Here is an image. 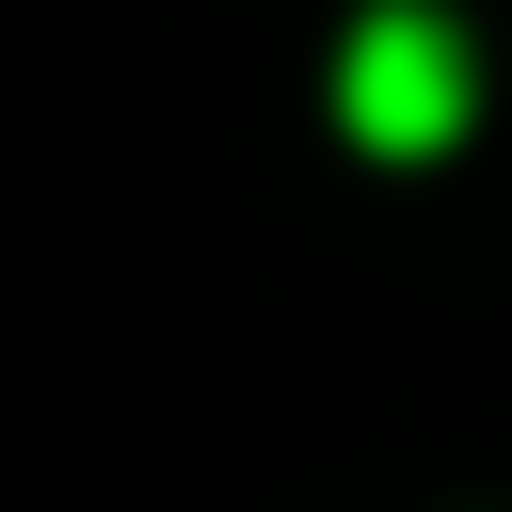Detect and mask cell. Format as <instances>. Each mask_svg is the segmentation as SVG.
I'll list each match as a JSON object with an SVG mask.
<instances>
[{
    "instance_id": "1",
    "label": "cell",
    "mask_w": 512,
    "mask_h": 512,
    "mask_svg": "<svg viewBox=\"0 0 512 512\" xmlns=\"http://www.w3.org/2000/svg\"><path fill=\"white\" fill-rule=\"evenodd\" d=\"M336 128L384 144V160H432V144L464 128V48H448L432 0H368V16H352V48H336Z\"/></svg>"
}]
</instances>
